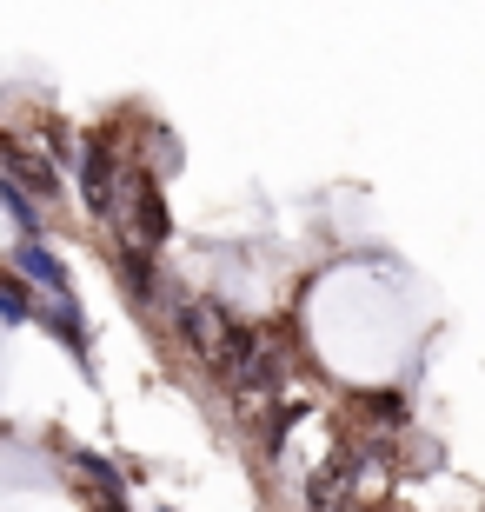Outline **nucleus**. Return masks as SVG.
<instances>
[{
    "label": "nucleus",
    "instance_id": "20e7f679",
    "mask_svg": "<svg viewBox=\"0 0 485 512\" xmlns=\"http://www.w3.org/2000/svg\"><path fill=\"white\" fill-rule=\"evenodd\" d=\"M113 273H120V286H127L133 300H153V293H160V266L140 247H113Z\"/></svg>",
    "mask_w": 485,
    "mask_h": 512
},
{
    "label": "nucleus",
    "instance_id": "f03ea898",
    "mask_svg": "<svg viewBox=\"0 0 485 512\" xmlns=\"http://www.w3.org/2000/svg\"><path fill=\"white\" fill-rule=\"evenodd\" d=\"M7 260H14V273H20V280H34L40 293H74V286H67V266L40 247V240H14V247H7Z\"/></svg>",
    "mask_w": 485,
    "mask_h": 512
},
{
    "label": "nucleus",
    "instance_id": "7ed1b4c3",
    "mask_svg": "<svg viewBox=\"0 0 485 512\" xmlns=\"http://www.w3.org/2000/svg\"><path fill=\"white\" fill-rule=\"evenodd\" d=\"M40 320H47V333H54V340H67V353L87 366V320H80V300H74V293H47Z\"/></svg>",
    "mask_w": 485,
    "mask_h": 512
},
{
    "label": "nucleus",
    "instance_id": "f257e3e1",
    "mask_svg": "<svg viewBox=\"0 0 485 512\" xmlns=\"http://www.w3.org/2000/svg\"><path fill=\"white\" fill-rule=\"evenodd\" d=\"M0 167L14 173V180H7L14 193H60V173L47 167L34 147H20V140H0Z\"/></svg>",
    "mask_w": 485,
    "mask_h": 512
},
{
    "label": "nucleus",
    "instance_id": "423d86ee",
    "mask_svg": "<svg viewBox=\"0 0 485 512\" xmlns=\"http://www.w3.org/2000/svg\"><path fill=\"white\" fill-rule=\"evenodd\" d=\"M100 512H127V506H120V493H113V499H100Z\"/></svg>",
    "mask_w": 485,
    "mask_h": 512
},
{
    "label": "nucleus",
    "instance_id": "39448f33",
    "mask_svg": "<svg viewBox=\"0 0 485 512\" xmlns=\"http://www.w3.org/2000/svg\"><path fill=\"white\" fill-rule=\"evenodd\" d=\"M34 320V300H27V286L14 273H0V326H27Z\"/></svg>",
    "mask_w": 485,
    "mask_h": 512
}]
</instances>
